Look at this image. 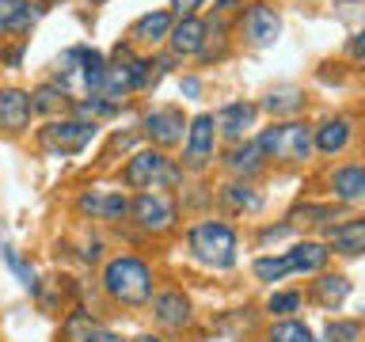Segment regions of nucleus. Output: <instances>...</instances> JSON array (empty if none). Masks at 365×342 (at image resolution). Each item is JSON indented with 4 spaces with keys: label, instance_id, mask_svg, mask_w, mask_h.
I'll return each instance as SVG.
<instances>
[{
    "label": "nucleus",
    "instance_id": "obj_34",
    "mask_svg": "<svg viewBox=\"0 0 365 342\" xmlns=\"http://www.w3.org/2000/svg\"><path fill=\"white\" fill-rule=\"evenodd\" d=\"M88 342H122L118 335H114V331H107V327H96V331H91V338Z\"/></svg>",
    "mask_w": 365,
    "mask_h": 342
},
{
    "label": "nucleus",
    "instance_id": "obj_32",
    "mask_svg": "<svg viewBox=\"0 0 365 342\" xmlns=\"http://www.w3.org/2000/svg\"><path fill=\"white\" fill-rule=\"evenodd\" d=\"M19 4H23V0H0V34H8V31H11Z\"/></svg>",
    "mask_w": 365,
    "mask_h": 342
},
{
    "label": "nucleus",
    "instance_id": "obj_4",
    "mask_svg": "<svg viewBox=\"0 0 365 342\" xmlns=\"http://www.w3.org/2000/svg\"><path fill=\"white\" fill-rule=\"evenodd\" d=\"M122 182L130 190H160V187L179 182V167H171V160L160 148H145V152H133L125 160Z\"/></svg>",
    "mask_w": 365,
    "mask_h": 342
},
{
    "label": "nucleus",
    "instance_id": "obj_25",
    "mask_svg": "<svg viewBox=\"0 0 365 342\" xmlns=\"http://www.w3.org/2000/svg\"><path fill=\"white\" fill-rule=\"evenodd\" d=\"M267 338L270 342H316V335L301 323V319H278V323H270Z\"/></svg>",
    "mask_w": 365,
    "mask_h": 342
},
{
    "label": "nucleus",
    "instance_id": "obj_29",
    "mask_svg": "<svg viewBox=\"0 0 365 342\" xmlns=\"http://www.w3.org/2000/svg\"><path fill=\"white\" fill-rule=\"evenodd\" d=\"M262 107H267L274 118H278V114H297L301 110V95H297V91H274V95H267Z\"/></svg>",
    "mask_w": 365,
    "mask_h": 342
},
{
    "label": "nucleus",
    "instance_id": "obj_37",
    "mask_svg": "<svg viewBox=\"0 0 365 342\" xmlns=\"http://www.w3.org/2000/svg\"><path fill=\"white\" fill-rule=\"evenodd\" d=\"M91 4H99V0H91Z\"/></svg>",
    "mask_w": 365,
    "mask_h": 342
},
{
    "label": "nucleus",
    "instance_id": "obj_12",
    "mask_svg": "<svg viewBox=\"0 0 365 342\" xmlns=\"http://www.w3.org/2000/svg\"><path fill=\"white\" fill-rule=\"evenodd\" d=\"M255 118H259V107L255 103H228V107H221V114H217V133H225L232 145H240L244 137L255 130Z\"/></svg>",
    "mask_w": 365,
    "mask_h": 342
},
{
    "label": "nucleus",
    "instance_id": "obj_10",
    "mask_svg": "<svg viewBox=\"0 0 365 342\" xmlns=\"http://www.w3.org/2000/svg\"><path fill=\"white\" fill-rule=\"evenodd\" d=\"M76 209L91 221H122L125 209H130V198L122 190H91L76 198Z\"/></svg>",
    "mask_w": 365,
    "mask_h": 342
},
{
    "label": "nucleus",
    "instance_id": "obj_22",
    "mask_svg": "<svg viewBox=\"0 0 365 342\" xmlns=\"http://www.w3.org/2000/svg\"><path fill=\"white\" fill-rule=\"evenodd\" d=\"M73 107V91H65L61 84H42L31 95V110L34 114H61Z\"/></svg>",
    "mask_w": 365,
    "mask_h": 342
},
{
    "label": "nucleus",
    "instance_id": "obj_3",
    "mask_svg": "<svg viewBox=\"0 0 365 342\" xmlns=\"http://www.w3.org/2000/svg\"><path fill=\"white\" fill-rule=\"evenodd\" d=\"M259 152L262 160H278V164H304L312 156V125L304 122H274L270 130L259 133Z\"/></svg>",
    "mask_w": 365,
    "mask_h": 342
},
{
    "label": "nucleus",
    "instance_id": "obj_31",
    "mask_svg": "<svg viewBox=\"0 0 365 342\" xmlns=\"http://www.w3.org/2000/svg\"><path fill=\"white\" fill-rule=\"evenodd\" d=\"M4 259H8V266L23 278V285H27V289H34V285H38V281H34V270L19 259V251H16V247H4Z\"/></svg>",
    "mask_w": 365,
    "mask_h": 342
},
{
    "label": "nucleus",
    "instance_id": "obj_1",
    "mask_svg": "<svg viewBox=\"0 0 365 342\" xmlns=\"http://www.w3.org/2000/svg\"><path fill=\"white\" fill-rule=\"evenodd\" d=\"M103 289L114 304L145 308L153 301V266L137 255H118L103 266Z\"/></svg>",
    "mask_w": 365,
    "mask_h": 342
},
{
    "label": "nucleus",
    "instance_id": "obj_28",
    "mask_svg": "<svg viewBox=\"0 0 365 342\" xmlns=\"http://www.w3.org/2000/svg\"><path fill=\"white\" fill-rule=\"evenodd\" d=\"M324 342H361V323L358 319H331L324 327Z\"/></svg>",
    "mask_w": 365,
    "mask_h": 342
},
{
    "label": "nucleus",
    "instance_id": "obj_5",
    "mask_svg": "<svg viewBox=\"0 0 365 342\" xmlns=\"http://www.w3.org/2000/svg\"><path fill=\"white\" fill-rule=\"evenodd\" d=\"M125 217H130V221L141 228V232L160 236V232H171V228H175L179 205H175V198H171L168 190H141V194L130 202Z\"/></svg>",
    "mask_w": 365,
    "mask_h": 342
},
{
    "label": "nucleus",
    "instance_id": "obj_24",
    "mask_svg": "<svg viewBox=\"0 0 365 342\" xmlns=\"http://www.w3.org/2000/svg\"><path fill=\"white\" fill-rule=\"evenodd\" d=\"M335 217V209L331 205H312V202H304V205H293L289 217H285V224L289 228H312V224H324Z\"/></svg>",
    "mask_w": 365,
    "mask_h": 342
},
{
    "label": "nucleus",
    "instance_id": "obj_2",
    "mask_svg": "<svg viewBox=\"0 0 365 342\" xmlns=\"http://www.w3.org/2000/svg\"><path fill=\"white\" fill-rule=\"evenodd\" d=\"M187 244L194 251V259L210 270H232L236 266V251H240V236L232 224L225 221H198L187 232Z\"/></svg>",
    "mask_w": 365,
    "mask_h": 342
},
{
    "label": "nucleus",
    "instance_id": "obj_30",
    "mask_svg": "<svg viewBox=\"0 0 365 342\" xmlns=\"http://www.w3.org/2000/svg\"><path fill=\"white\" fill-rule=\"evenodd\" d=\"M301 293H270V301H267V312L270 316H289V312H301Z\"/></svg>",
    "mask_w": 365,
    "mask_h": 342
},
{
    "label": "nucleus",
    "instance_id": "obj_26",
    "mask_svg": "<svg viewBox=\"0 0 365 342\" xmlns=\"http://www.w3.org/2000/svg\"><path fill=\"white\" fill-rule=\"evenodd\" d=\"M96 327H99V323H96L88 312H68V319L61 323V335H65V342H88Z\"/></svg>",
    "mask_w": 365,
    "mask_h": 342
},
{
    "label": "nucleus",
    "instance_id": "obj_20",
    "mask_svg": "<svg viewBox=\"0 0 365 342\" xmlns=\"http://www.w3.org/2000/svg\"><path fill=\"white\" fill-rule=\"evenodd\" d=\"M262 164H267V160H262V152H259V145H255V141H240V145L228 148V156H225V167L232 171L236 179L259 175Z\"/></svg>",
    "mask_w": 365,
    "mask_h": 342
},
{
    "label": "nucleus",
    "instance_id": "obj_9",
    "mask_svg": "<svg viewBox=\"0 0 365 342\" xmlns=\"http://www.w3.org/2000/svg\"><path fill=\"white\" fill-rule=\"evenodd\" d=\"M182 130H187V118H182L179 107H156L145 114V137L153 141V148H171L182 141Z\"/></svg>",
    "mask_w": 365,
    "mask_h": 342
},
{
    "label": "nucleus",
    "instance_id": "obj_7",
    "mask_svg": "<svg viewBox=\"0 0 365 342\" xmlns=\"http://www.w3.org/2000/svg\"><path fill=\"white\" fill-rule=\"evenodd\" d=\"M217 152V122L213 114H194L187 122V148H182V167L187 171H202L210 167V160Z\"/></svg>",
    "mask_w": 365,
    "mask_h": 342
},
{
    "label": "nucleus",
    "instance_id": "obj_35",
    "mask_svg": "<svg viewBox=\"0 0 365 342\" xmlns=\"http://www.w3.org/2000/svg\"><path fill=\"white\" fill-rule=\"evenodd\" d=\"M198 91H202V84H198L194 76H187V80H182V95H198Z\"/></svg>",
    "mask_w": 365,
    "mask_h": 342
},
{
    "label": "nucleus",
    "instance_id": "obj_36",
    "mask_svg": "<svg viewBox=\"0 0 365 342\" xmlns=\"http://www.w3.org/2000/svg\"><path fill=\"white\" fill-rule=\"evenodd\" d=\"M133 342H164V338H156V335H137Z\"/></svg>",
    "mask_w": 365,
    "mask_h": 342
},
{
    "label": "nucleus",
    "instance_id": "obj_11",
    "mask_svg": "<svg viewBox=\"0 0 365 342\" xmlns=\"http://www.w3.org/2000/svg\"><path fill=\"white\" fill-rule=\"evenodd\" d=\"M31 95L23 88H0V130L4 133H23L31 125Z\"/></svg>",
    "mask_w": 365,
    "mask_h": 342
},
{
    "label": "nucleus",
    "instance_id": "obj_17",
    "mask_svg": "<svg viewBox=\"0 0 365 342\" xmlns=\"http://www.w3.org/2000/svg\"><path fill=\"white\" fill-rule=\"evenodd\" d=\"M331 194H335V202H346V205H358L365 198V171L358 164H342L331 171Z\"/></svg>",
    "mask_w": 365,
    "mask_h": 342
},
{
    "label": "nucleus",
    "instance_id": "obj_14",
    "mask_svg": "<svg viewBox=\"0 0 365 342\" xmlns=\"http://www.w3.org/2000/svg\"><path fill=\"white\" fill-rule=\"evenodd\" d=\"M205 38H210V27H205L198 16H182L179 23H171V31H168V42H171V50H175L179 57L202 53Z\"/></svg>",
    "mask_w": 365,
    "mask_h": 342
},
{
    "label": "nucleus",
    "instance_id": "obj_6",
    "mask_svg": "<svg viewBox=\"0 0 365 342\" xmlns=\"http://www.w3.org/2000/svg\"><path fill=\"white\" fill-rule=\"evenodd\" d=\"M96 137V122H84V118H50L38 130V145L46 148L50 156H76L84 152Z\"/></svg>",
    "mask_w": 365,
    "mask_h": 342
},
{
    "label": "nucleus",
    "instance_id": "obj_33",
    "mask_svg": "<svg viewBox=\"0 0 365 342\" xmlns=\"http://www.w3.org/2000/svg\"><path fill=\"white\" fill-rule=\"evenodd\" d=\"M171 8H175L179 19H182V16H194V11L202 8V0H171Z\"/></svg>",
    "mask_w": 365,
    "mask_h": 342
},
{
    "label": "nucleus",
    "instance_id": "obj_13",
    "mask_svg": "<svg viewBox=\"0 0 365 342\" xmlns=\"http://www.w3.org/2000/svg\"><path fill=\"white\" fill-rule=\"evenodd\" d=\"M148 304H153V316H156V323H160V327H171V331L190 327V301H187V296H182L179 289L156 293Z\"/></svg>",
    "mask_w": 365,
    "mask_h": 342
},
{
    "label": "nucleus",
    "instance_id": "obj_19",
    "mask_svg": "<svg viewBox=\"0 0 365 342\" xmlns=\"http://www.w3.org/2000/svg\"><path fill=\"white\" fill-rule=\"evenodd\" d=\"M221 205L232 213H259L262 209V194L251 179H236L221 190Z\"/></svg>",
    "mask_w": 365,
    "mask_h": 342
},
{
    "label": "nucleus",
    "instance_id": "obj_21",
    "mask_svg": "<svg viewBox=\"0 0 365 342\" xmlns=\"http://www.w3.org/2000/svg\"><path fill=\"white\" fill-rule=\"evenodd\" d=\"M350 296V278L346 274H316L312 281V301L324 308H339Z\"/></svg>",
    "mask_w": 365,
    "mask_h": 342
},
{
    "label": "nucleus",
    "instance_id": "obj_16",
    "mask_svg": "<svg viewBox=\"0 0 365 342\" xmlns=\"http://www.w3.org/2000/svg\"><path fill=\"white\" fill-rule=\"evenodd\" d=\"M285 259H289L293 274H324L331 251H327V244H319V239H297V244L285 251Z\"/></svg>",
    "mask_w": 365,
    "mask_h": 342
},
{
    "label": "nucleus",
    "instance_id": "obj_8",
    "mask_svg": "<svg viewBox=\"0 0 365 342\" xmlns=\"http://www.w3.org/2000/svg\"><path fill=\"white\" fill-rule=\"evenodd\" d=\"M240 31H244V38L251 46H274L282 34V19L278 11H274L270 4H262V0H255V4H247V11L240 16Z\"/></svg>",
    "mask_w": 365,
    "mask_h": 342
},
{
    "label": "nucleus",
    "instance_id": "obj_27",
    "mask_svg": "<svg viewBox=\"0 0 365 342\" xmlns=\"http://www.w3.org/2000/svg\"><path fill=\"white\" fill-rule=\"evenodd\" d=\"M251 270H255L259 281H282L285 274H293L285 255H262V259H255V266H251Z\"/></svg>",
    "mask_w": 365,
    "mask_h": 342
},
{
    "label": "nucleus",
    "instance_id": "obj_23",
    "mask_svg": "<svg viewBox=\"0 0 365 342\" xmlns=\"http://www.w3.org/2000/svg\"><path fill=\"white\" fill-rule=\"evenodd\" d=\"M168 31H171V16H168V11H148V16H141L133 23L130 34L137 42H145V46H156V42L168 38Z\"/></svg>",
    "mask_w": 365,
    "mask_h": 342
},
{
    "label": "nucleus",
    "instance_id": "obj_18",
    "mask_svg": "<svg viewBox=\"0 0 365 342\" xmlns=\"http://www.w3.org/2000/svg\"><path fill=\"white\" fill-rule=\"evenodd\" d=\"M350 137H354L350 118H327L319 130H312V148L324 156H339L342 148L350 145Z\"/></svg>",
    "mask_w": 365,
    "mask_h": 342
},
{
    "label": "nucleus",
    "instance_id": "obj_15",
    "mask_svg": "<svg viewBox=\"0 0 365 342\" xmlns=\"http://www.w3.org/2000/svg\"><path fill=\"white\" fill-rule=\"evenodd\" d=\"M327 251L346 255V259H358L365 251V221L361 217H350V221H342V224H331L327 228Z\"/></svg>",
    "mask_w": 365,
    "mask_h": 342
}]
</instances>
